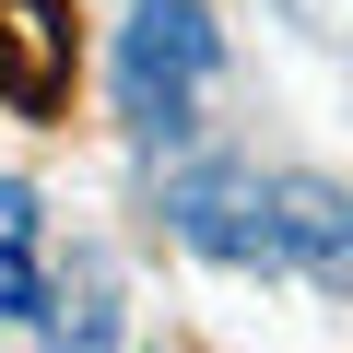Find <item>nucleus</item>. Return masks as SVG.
<instances>
[{
  "instance_id": "423d86ee",
  "label": "nucleus",
  "mask_w": 353,
  "mask_h": 353,
  "mask_svg": "<svg viewBox=\"0 0 353 353\" xmlns=\"http://www.w3.org/2000/svg\"><path fill=\"white\" fill-rule=\"evenodd\" d=\"M36 189L24 176H0V318H24V330H48V306H59V283L36 271Z\"/></svg>"
},
{
  "instance_id": "20e7f679",
  "label": "nucleus",
  "mask_w": 353,
  "mask_h": 353,
  "mask_svg": "<svg viewBox=\"0 0 353 353\" xmlns=\"http://www.w3.org/2000/svg\"><path fill=\"white\" fill-rule=\"evenodd\" d=\"M59 94H71V24H59V0H0V106L48 118Z\"/></svg>"
},
{
  "instance_id": "39448f33",
  "label": "nucleus",
  "mask_w": 353,
  "mask_h": 353,
  "mask_svg": "<svg viewBox=\"0 0 353 353\" xmlns=\"http://www.w3.org/2000/svg\"><path fill=\"white\" fill-rule=\"evenodd\" d=\"M48 353H118V259L106 248H71L59 306H48Z\"/></svg>"
},
{
  "instance_id": "7ed1b4c3",
  "label": "nucleus",
  "mask_w": 353,
  "mask_h": 353,
  "mask_svg": "<svg viewBox=\"0 0 353 353\" xmlns=\"http://www.w3.org/2000/svg\"><path fill=\"white\" fill-rule=\"evenodd\" d=\"M271 224H283V259L318 294H353V189H330V176H271Z\"/></svg>"
},
{
  "instance_id": "f03ea898",
  "label": "nucleus",
  "mask_w": 353,
  "mask_h": 353,
  "mask_svg": "<svg viewBox=\"0 0 353 353\" xmlns=\"http://www.w3.org/2000/svg\"><path fill=\"white\" fill-rule=\"evenodd\" d=\"M165 212H176V236H189L201 259H224V271H271L283 259V224H271V189L248 165H189L165 189Z\"/></svg>"
},
{
  "instance_id": "f257e3e1",
  "label": "nucleus",
  "mask_w": 353,
  "mask_h": 353,
  "mask_svg": "<svg viewBox=\"0 0 353 353\" xmlns=\"http://www.w3.org/2000/svg\"><path fill=\"white\" fill-rule=\"evenodd\" d=\"M212 71H224V36H212L201 0H141V12L118 24V118L141 141H176V130H189L201 94H212Z\"/></svg>"
}]
</instances>
